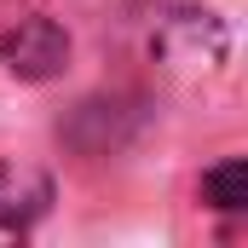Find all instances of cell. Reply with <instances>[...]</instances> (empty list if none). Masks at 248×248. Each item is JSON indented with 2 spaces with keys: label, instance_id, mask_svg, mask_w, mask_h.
<instances>
[{
  "label": "cell",
  "instance_id": "cell-1",
  "mask_svg": "<svg viewBox=\"0 0 248 248\" xmlns=\"http://www.w3.org/2000/svg\"><path fill=\"white\" fill-rule=\"evenodd\" d=\"M225 46H231V35H225V23L214 12H168L162 29L150 35V52L168 69H185V75L219 69L225 63Z\"/></svg>",
  "mask_w": 248,
  "mask_h": 248
},
{
  "label": "cell",
  "instance_id": "cell-2",
  "mask_svg": "<svg viewBox=\"0 0 248 248\" xmlns=\"http://www.w3.org/2000/svg\"><path fill=\"white\" fill-rule=\"evenodd\" d=\"M0 63L17 75V81H52L63 63H69V35H63L52 17H29L6 46H0Z\"/></svg>",
  "mask_w": 248,
  "mask_h": 248
},
{
  "label": "cell",
  "instance_id": "cell-3",
  "mask_svg": "<svg viewBox=\"0 0 248 248\" xmlns=\"http://www.w3.org/2000/svg\"><path fill=\"white\" fill-rule=\"evenodd\" d=\"M52 208V179L29 162H0V231H29Z\"/></svg>",
  "mask_w": 248,
  "mask_h": 248
},
{
  "label": "cell",
  "instance_id": "cell-4",
  "mask_svg": "<svg viewBox=\"0 0 248 248\" xmlns=\"http://www.w3.org/2000/svg\"><path fill=\"white\" fill-rule=\"evenodd\" d=\"M202 202H208V208H219V214H237V208H248V168L237 162V156L202 173Z\"/></svg>",
  "mask_w": 248,
  "mask_h": 248
},
{
  "label": "cell",
  "instance_id": "cell-5",
  "mask_svg": "<svg viewBox=\"0 0 248 248\" xmlns=\"http://www.w3.org/2000/svg\"><path fill=\"white\" fill-rule=\"evenodd\" d=\"M35 12H41V0H0V46H6V41H12Z\"/></svg>",
  "mask_w": 248,
  "mask_h": 248
}]
</instances>
